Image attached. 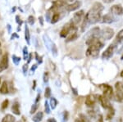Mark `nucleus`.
<instances>
[{"label": "nucleus", "instance_id": "1", "mask_svg": "<svg viewBox=\"0 0 123 122\" xmlns=\"http://www.w3.org/2000/svg\"><path fill=\"white\" fill-rule=\"evenodd\" d=\"M103 10H104V6L102 3L98 2L94 3L90 11L85 15V17L82 21V25H81L82 32H85V30L88 28L90 25L95 24L99 21L101 19Z\"/></svg>", "mask_w": 123, "mask_h": 122}, {"label": "nucleus", "instance_id": "2", "mask_svg": "<svg viewBox=\"0 0 123 122\" xmlns=\"http://www.w3.org/2000/svg\"><path fill=\"white\" fill-rule=\"evenodd\" d=\"M98 87H99L100 89L103 91L104 95L107 98H108V99L110 100L113 98V89H112V86H110L109 84H100Z\"/></svg>", "mask_w": 123, "mask_h": 122}, {"label": "nucleus", "instance_id": "3", "mask_svg": "<svg viewBox=\"0 0 123 122\" xmlns=\"http://www.w3.org/2000/svg\"><path fill=\"white\" fill-rule=\"evenodd\" d=\"M114 36V30L112 28L105 27L100 31V38L104 40H109Z\"/></svg>", "mask_w": 123, "mask_h": 122}, {"label": "nucleus", "instance_id": "4", "mask_svg": "<svg viewBox=\"0 0 123 122\" xmlns=\"http://www.w3.org/2000/svg\"><path fill=\"white\" fill-rule=\"evenodd\" d=\"M115 90H116V97L118 102H123V83L117 82L115 84Z\"/></svg>", "mask_w": 123, "mask_h": 122}, {"label": "nucleus", "instance_id": "5", "mask_svg": "<svg viewBox=\"0 0 123 122\" xmlns=\"http://www.w3.org/2000/svg\"><path fill=\"white\" fill-rule=\"evenodd\" d=\"M95 38H100V29L98 27H94L92 29H90L85 37V39L86 40Z\"/></svg>", "mask_w": 123, "mask_h": 122}, {"label": "nucleus", "instance_id": "6", "mask_svg": "<svg viewBox=\"0 0 123 122\" xmlns=\"http://www.w3.org/2000/svg\"><path fill=\"white\" fill-rule=\"evenodd\" d=\"M97 98H98L97 99L98 100L101 106H102L104 109L109 110V109H111V108H112V106L111 105L110 102H109V99L107 98L104 95H98V96H97Z\"/></svg>", "mask_w": 123, "mask_h": 122}, {"label": "nucleus", "instance_id": "7", "mask_svg": "<svg viewBox=\"0 0 123 122\" xmlns=\"http://www.w3.org/2000/svg\"><path fill=\"white\" fill-rule=\"evenodd\" d=\"M115 44H110L109 46L107 48L106 50L103 52L102 54V58L104 59V60H108L109 58H111L112 56H113V53H114V49H115Z\"/></svg>", "mask_w": 123, "mask_h": 122}, {"label": "nucleus", "instance_id": "8", "mask_svg": "<svg viewBox=\"0 0 123 122\" xmlns=\"http://www.w3.org/2000/svg\"><path fill=\"white\" fill-rule=\"evenodd\" d=\"M84 17H85L84 11H83V10H80V11H79L75 13L74 16H73V18L71 19V21H72V22L74 23L75 25H77L79 23H80L81 21H82V20L84 19Z\"/></svg>", "mask_w": 123, "mask_h": 122}, {"label": "nucleus", "instance_id": "9", "mask_svg": "<svg viewBox=\"0 0 123 122\" xmlns=\"http://www.w3.org/2000/svg\"><path fill=\"white\" fill-rule=\"evenodd\" d=\"M7 67H8V56L7 53H5L0 58V72L5 70Z\"/></svg>", "mask_w": 123, "mask_h": 122}, {"label": "nucleus", "instance_id": "10", "mask_svg": "<svg viewBox=\"0 0 123 122\" xmlns=\"http://www.w3.org/2000/svg\"><path fill=\"white\" fill-rule=\"evenodd\" d=\"M117 19L114 17L113 14L112 13H108V14L104 15L102 17V23H105V24H111V23H113L114 21H116Z\"/></svg>", "mask_w": 123, "mask_h": 122}, {"label": "nucleus", "instance_id": "11", "mask_svg": "<svg viewBox=\"0 0 123 122\" xmlns=\"http://www.w3.org/2000/svg\"><path fill=\"white\" fill-rule=\"evenodd\" d=\"M81 6V2L77 0V1H75L74 3H71V4H68V5H66L65 8L67 12H73V11H76V10L79 9Z\"/></svg>", "mask_w": 123, "mask_h": 122}, {"label": "nucleus", "instance_id": "12", "mask_svg": "<svg viewBox=\"0 0 123 122\" xmlns=\"http://www.w3.org/2000/svg\"><path fill=\"white\" fill-rule=\"evenodd\" d=\"M96 98H97V96H94V95H91V94L88 95L85 98V105L89 107H94L97 100Z\"/></svg>", "mask_w": 123, "mask_h": 122}, {"label": "nucleus", "instance_id": "13", "mask_svg": "<svg viewBox=\"0 0 123 122\" xmlns=\"http://www.w3.org/2000/svg\"><path fill=\"white\" fill-rule=\"evenodd\" d=\"M110 11L112 12V14L117 15V16H122L123 14V8L121 5L116 4L113 5L112 7L110 8Z\"/></svg>", "mask_w": 123, "mask_h": 122}, {"label": "nucleus", "instance_id": "14", "mask_svg": "<svg viewBox=\"0 0 123 122\" xmlns=\"http://www.w3.org/2000/svg\"><path fill=\"white\" fill-rule=\"evenodd\" d=\"M43 43H44L45 46H46V48L49 49V51L52 50L53 47L54 46L55 44L53 42L52 40H51L50 38H49L47 35H43Z\"/></svg>", "mask_w": 123, "mask_h": 122}, {"label": "nucleus", "instance_id": "15", "mask_svg": "<svg viewBox=\"0 0 123 122\" xmlns=\"http://www.w3.org/2000/svg\"><path fill=\"white\" fill-rule=\"evenodd\" d=\"M123 41V29H121L120 31L117 33L116 36V39L114 41V44H119L120 43H122Z\"/></svg>", "mask_w": 123, "mask_h": 122}, {"label": "nucleus", "instance_id": "16", "mask_svg": "<svg viewBox=\"0 0 123 122\" xmlns=\"http://www.w3.org/2000/svg\"><path fill=\"white\" fill-rule=\"evenodd\" d=\"M0 93L2 94H7L8 93V85L6 81H3L0 87Z\"/></svg>", "mask_w": 123, "mask_h": 122}, {"label": "nucleus", "instance_id": "17", "mask_svg": "<svg viewBox=\"0 0 123 122\" xmlns=\"http://www.w3.org/2000/svg\"><path fill=\"white\" fill-rule=\"evenodd\" d=\"M25 39L26 41L27 44L30 45L31 44V35H30V29L29 27L25 25Z\"/></svg>", "mask_w": 123, "mask_h": 122}, {"label": "nucleus", "instance_id": "18", "mask_svg": "<svg viewBox=\"0 0 123 122\" xmlns=\"http://www.w3.org/2000/svg\"><path fill=\"white\" fill-rule=\"evenodd\" d=\"M78 38V35H77V32L76 31H73L69 34L68 37H67L66 42H71V41H74Z\"/></svg>", "mask_w": 123, "mask_h": 122}, {"label": "nucleus", "instance_id": "19", "mask_svg": "<svg viewBox=\"0 0 123 122\" xmlns=\"http://www.w3.org/2000/svg\"><path fill=\"white\" fill-rule=\"evenodd\" d=\"M19 107H20L19 103H17V102H15V103H13L12 107V112L16 114V115H20V114H21Z\"/></svg>", "mask_w": 123, "mask_h": 122}, {"label": "nucleus", "instance_id": "20", "mask_svg": "<svg viewBox=\"0 0 123 122\" xmlns=\"http://www.w3.org/2000/svg\"><path fill=\"white\" fill-rule=\"evenodd\" d=\"M15 121H16V118L12 115H10V114L6 115L3 118V120H2V122H15Z\"/></svg>", "mask_w": 123, "mask_h": 122}, {"label": "nucleus", "instance_id": "21", "mask_svg": "<svg viewBox=\"0 0 123 122\" xmlns=\"http://www.w3.org/2000/svg\"><path fill=\"white\" fill-rule=\"evenodd\" d=\"M59 19H60V13L55 12L54 14L52 15V17H51L50 22L52 23V24H55V23H57V21H59Z\"/></svg>", "mask_w": 123, "mask_h": 122}, {"label": "nucleus", "instance_id": "22", "mask_svg": "<svg viewBox=\"0 0 123 122\" xmlns=\"http://www.w3.org/2000/svg\"><path fill=\"white\" fill-rule=\"evenodd\" d=\"M115 115V110L114 108H111V109L108 110V114H107L106 116V120H111L112 119Z\"/></svg>", "mask_w": 123, "mask_h": 122}, {"label": "nucleus", "instance_id": "23", "mask_svg": "<svg viewBox=\"0 0 123 122\" xmlns=\"http://www.w3.org/2000/svg\"><path fill=\"white\" fill-rule=\"evenodd\" d=\"M42 119H43V113L41 112V111H39V112L33 117V121L35 122H39L42 121Z\"/></svg>", "mask_w": 123, "mask_h": 122}, {"label": "nucleus", "instance_id": "24", "mask_svg": "<svg viewBox=\"0 0 123 122\" xmlns=\"http://www.w3.org/2000/svg\"><path fill=\"white\" fill-rule=\"evenodd\" d=\"M57 105V101L55 98H51L50 99V103H49V106L52 109H55Z\"/></svg>", "mask_w": 123, "mask_h": 122}, {"label": "nucleus", "instance_id": "25", "mask_svg": "<svg viewBox=\"0 0 123 122\" xmlns=\"http://www.w3.org/2000/svg\"><path fill=\"white\" fill-rule=\"evenodd\" d=\"M12 62H13V63H14L16 66H18L19 63H20V62H21V58H19V57H17V56H16V55H12Z\"/></svg>", "mask_w": 123, "mask_h": 122}, {"label": "nucleus", "instance_id": "26", "mask_svg": "<svg viewBox=\"0 0 123 122\" xmlns=\"http://www.w3.org/2000/svg\"><path fill=\"white\" fill-rule=\"evenodd\" d=\"M28 57H29V52H28V48L27 47H24L23 48V60L26 61L28 59Z\"/></svg>", "mask_w": 123, "mask_h": 122}, {"label": "nucleus", "instance_id": "27", "mask_svg": "<svg viewBox=\"0 0 123 122\" xmlns=\"http://www.w3.org/2000/svg\"><path fill=\"white\" fill-rule=\"evenodd\" d=\"M44 96L46 98H49L51 96V88L49 87H47L45 88V93H44Z\"/></svg>", "mask_w": 123, "mask_h": 122}, {"label": "nucleus", "instance_id": "28", "mask_svg": "<svg viewBox=\"0 0 123 122\" xmlns=\"http://www.w3.org/2000/svg\"><path fill=\"white\" fill-rule=\"evenodd\" d=\"M44 110H45V112L47 114L50 113V107H49V104L47 101H45V103H44Z\"/></svg>", "mask_w": 123, "mask_h": 122}, {"label": "nucleus", "instance_id": "29", "mask_svg": "<svg viewBox=\"0 0 123 122\" xmlns=\"http://www.w3.org/2000/svg\"><path fill=\"white\" fill-rule=\"evenodd\" d=\"M27 21H28V23L31 25H33L34 24H35V17H34L33 16H30V17H28Z\"/></svg>", "mask_w": 123, "mask_h": 122}, {"label": "nucleus", "instance_id": "30", "mask_svg": "<svg viewBox=\"0 0 123 122\" xmlns=\"http://www.w3.org/2000/svg\"><path fill=\"white\" fill-rule=\"evenodd\" d=\"M8 100L7 99H6V100H4V101L3 102V103H2V106H1V108L3 110H4V109H6V108L7 107V106H8Z\"/></svg>", "mask_w": 123, "mask_h": 122}, {"label": "nucleus", "instance_id": "31", "mask_svg": "<svg viewBox=\"0 0 123 122\" xmlns=\"http://www.w3.org/2000/svg\"><path fill=\"white\" fill-rule=\"evenodd\" d=\"M67 119H68V112L67 111H64L62 115V122H67Z\"/></svg>", "mask_w": 123, "mask_h": 122}, {"label": "nucleus", "instance_id": "32", "mask_svg": "<svg viewBox=\"0 0 123 122\" xmlns=\"http://www.w3.org/2000/svg\"><path fill=\"white\" fill-rule=\"evenodd\" d=\"M22 70H23L24 76H26L27 70H28V65H27V64H24L23 66H22Z\"/></svg>", "mask_w": 123, "mask_h": 122}, {"label": "nucleus", "instance_id": "33", "mask_svg": "<svg viewBox=\"0 0 123 122\" xmlns=\"http://www.w3.org/2000/svg\"><path fill=\"white\" fill-rule=\"evenodd\" d=\"M43 82L44 83H48V81H49V73L48 72H45L44 74H43Z\"/></svg>", "mask_w": 123, "mask_h": 122}, {"label": "nucleus", "instance_id": "34", "mask_svg": "<svg viewBox=\"0 0 123 122\" xmlns=\"http://www.w3.org/2000/svg\"><path fill=\"white\" fill-rule=\"evenodd\" d=\"M37 108H38V105H37L36 103H35V104H33L32 107H31V114L35 113V111H36Z\"/></svg>", "mask_w": 123, "mask_h": 122}, {"label": "nucleus", "instance_id": "35", "mask_svg": "<svg viewBox=\"0 0 123 122\" xmlns=\"http://www.w3.org/2000/svg\"><path fill=\"white\" fill-rule=\"evenodd\" d=\"M16 21H17V23L20 25V26H21V24H22V21L21 20L19 16H17V17H16Z\"/></svg>", "mask_w": 123, "mask_h": 122}, {"label": "nucleus", "instance_id": "36", "mask_svg": "<svg viewBox=\"0 0 123 122\" xmlns=\"http://www.w3.org/2000/svg\"><path fill=\"white\" fill-rule=\"evenodd\" d=\"M81 116H82V117H83V118H81V117L77 118L76 121H75V122H85V119L84 116H83V115H81Z\"/></svg>", "mask_w": 123, "mask_h": 122}, {"label": "nucleus", "instance_id": "37", "mask_svg": "<svg viewBox=\"0 0 123 122\" xmlns=\"http://www.w3.org/2000/svg\"><path fill=\"white\" fill-rule=\"evenodd\" d=\"M110 122H122V118L118 117V118H114V119H112V121Z\"/></svg>", "mask_w": 123, "mask_h": 122}, {"label": "nucleus", "instance_id": "38", "mask_svg": "<svg viewBox=\"0 0 123 122\" xmlns=\"http://www.w3.org/2000/svg\"><path fill=\"white\" fill-rule=\"evenodd\" d=\"M97 122H104V118H103L102 115H99L98 116V119H97Z\"/></svg>", "mask_w": 123, "mask_h": 122}, {"label": "nucleus", "instance_id": "39", "mask_svg": "<svg viewBox=\"0 0 123 122\" xmlns=\"http://www.w3.org/2000/svg\"><path fill=\"white\" fill-rule=\"evenodd\" d=\"M51 17H50V12H47L46 13V20H47V21H50V20H51Z\"/></svg>", "mask_w": 123, "mask_h": 122}, {"label": "nucleus", "instance_id": "40", "mask_svg": "<svg viewBox=\"0 0 123 122\" xmlns=\"http://www.w3.org/2000/svg\"><path fill=\"white\" fill-rule=\"evenodd\" d=\"M35 58H36V60L38 61V62H39V63H41L42 62V60H41V58H39V55L37 52H35Z\"/></svg>", "mask_w": 123, "mask_h": 122}, {"label": "nucleus", "instance_id": "41", "mask_svg": "<svg viewBox=\"0 0 123 122\" xmlns=\"http://www.w3.org/2000/svg\"><path fill=\"white\" fill-rule=\"evenodd\" d=\"M37 68V65H33L32 66V67H31V71L32 72V73L34 74V72H35V69Z\"/></svg>", "mask_w": 123, "mask_h": 122}, {"label": "nucleus", "instance_id": "42", "mask_svg": "<svg viewBox=\"0 0 123 122\" xmlns=\"http://www.w3.org/2000/svg\"><path fill=\"white\" fill-rule=\"evenodd\" d=\"M39 23H40V25H43V17H39Z\"/></svg>", "mask_w": 123, "mask_h": 122}, {"label": "nucleus", "instance_id": "43", "mask_svg": "<svg viewBox=\"0 0 123 122\" xmlns=\"http://www.w3.org/2000/svg\"><path fill=\"white\" fill-rule=\"evenodd\" d=\"M7 31H8V33H11V31H12V27H11V25L7 24Z\"/></svg>", "mask_w": 123, "mask_h": 122}, {"label": "nucleus", "instance_id": "44", "mask_svg": "<svg viewBox=\"0 0 123 122\" xmlns=\"http://www.w3.org/2000/svg\"><path fill=\"white\" fill-rule=\"evenodd\" d=\"M39 99H40V93H39V94H38V95H37V98H36V100H35V103H38V102H39Z\"/></svg>", "mask_w": 123, "mask_h": 122}, {"label": "nucleus", "instance_id": "45", "mask_svg": "<svg viewBox=\"0 0 123 122\" xmlns=\"http://www.w3.org/2000/svg\"><path fill=\"white\" fill-rule=\"evenodd\" d=\"M48 122H57V121L54 118H50V119L48 120Z\"/></svg>", "mask_w": 123, "mask_h": 122}, {"label": "nucleus", "instance_id": "46", "mask_svg": "<svg viewBox=\"0 0 123 122\" xmlns=\"http://www.w3.org/2000/svg\"><path fill=\"white\" fill-rule=\"evenodd\" d=\"M14 38H19V36L18 35H17V34H16V33H14V34L12 35V39H14Z\"/></svg>", "mask_w": 123, "mask_h": 122}, {"label": "nucleus", "instance_id": "47", "mask_svg": "<svg viewBox=\"0 0 123 122\" xmlns=\"http://www.w3.org/2000/svg\"><path fill=\"white\" fill-rule=\"evenodd\" d=\"M31 59H32V54H29V57H28V63H30L31 62Z\"/></svg>", "mask_w": 123, "mask_h": 122}, {"label": "nucleus", "instance_id": "48", "mask_svg": "<svg viewBox=\"0 0 123 122\" xmlns=\"http://www.w3.org/2000/svg\"><path fill=\"white\" fill-rule=\"evenodd\" d=\"M103 1H104L105 3H112V2H113L114 0H103Z\"/></svg>", "mask_w": 123, "mask_h": 122}, {"label": "nucleus", "instance_id": "49", "mask_svg": "<svg viewBox=\"0 0 123 122\" xmlns=\"http://www.w3.org/2000/svg\"><path fill=\"white\" fill-rule=\"evenodd\" d=\"M62 1H63L64 3H67V2H72V1H74V0H62Z\"/></svg>", "mask_w": 123, "mask_h": 122}, {"label": "nucleus", "instance_id": "50", "mask_svg": "<svg viewBox=\"0 0 123 122\" xmlns=\"http://www.w3.org/2000/svg\"><path fill=\"white\" fill-rule=\"evenodd\" d=\"M121 51H123V45L122 46V48L119 49V50H117V52H121Z\"/></svg>", "mask_w": 123, "mask_h": 122}, {"label": "nucleus", "instance_id": "51", "mask_svg": "<svg viewBox=\"0 0 123 122\" xmlns=\"http://www.w3.org/2000/svg\"><path fill=\"white\" fill-rule=\"evenodd\" d=\"M35 84H36V81H34V86H33V88H34V89L35 88Z\"/></svg>", "mask_w": 123, "mask_h": 122}, {"label": "nucleus", "instance_id": "52", "mask_svg": "<svg viewBox=\"0 0 123 122\" xmlns=\"http://www.w3.org/2000/svg\"><path fill=\"white\" fill-rule=\"evenodd\" d=\"M121 76H122V77L123 78V70H122V72H121Z\"/></svg>", "mask_w": 123, "mask_h": 122}, {"label": "nucleus", "instance_id": "53", "mask_svg": "<svg viewBox=\"0 0 123 122\" xmlns=\"http://www.w3.org/2000/svg\"><path fill=\"white\" fill-rule=\"evenodd\" d=\"M121 60H123V54H122V58H121Z\"/></svg>", "mask_w": 123, "mask_h": 122}, {"label": "nucleus", "instance_id": "54", "mask_svg": "<svg viewBox=\"0 0 123 122\" xmlns=\"http://www.w3.org/2000/svg\"><path fill=\"white\" fill-rule=\"evenodd\" d=\"M0 83H1V79H0Z\"/></svg>", "mask_w": 123, "mask_h": 122}, {"label": "nucleus", "instance_id": "55", "mask_svg": "<svg viewBox=\"0 0 123 122\" xmlns=\"http://www.w3.org/2000/svg\"><path fill=\"white\" fill-rule=\"evenodd\" d=\"M18 122H21V121H18Z\"/></svg>", "mask_w": 123, "mask_h": 122}]
</instances>
